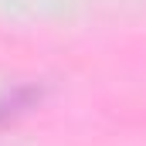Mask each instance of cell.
<instances>
[{"instance_id": "6da1fadb", "label": "cell", "mask_w": 146, "mask_h": 146, "mask_svg": "<svg viewBox=\"0 0 146 146\" xmlns=\"http://www.w3.org/2000/svg\"><path fill=\"white\" fill-rule=\"evenodd\" d=\"M37 99H41V92H34V88H14V92L0 102V119H14V115H21L24 109H31Z\"/></svg>"}]
</instances>
